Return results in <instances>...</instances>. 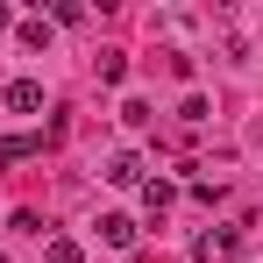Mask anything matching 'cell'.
Listing matches in <instances>:
<instances>
[{
	"mask_svg": "<svg viewBox=\"0 0 263 263\" xmlns=\"http://www.w3.org/2000/svg\"><path fill=\"white\" fill-rule=\"evenodd\" d=\"M192 256H199V263H228V256H235V228H214V235H199V242H192Z\"/></svg>",
	"mask_w": 263,
	"mask_h": 263,
	"instance_id": "6da1fadb",
	"label": "cell"
},
{
	"mask_svg": "<svg viewBox=\"0 0 263 263\" xmlns=\"http://www.w3.org/2000/svg\"><path fill=\"white\" fill-rule=\"evenodd\" d=\"M107 185H121V192H128V185H142V157H135V149H121V157H107Z\"/></svg>",
	"mask_w": 263,
	"mask_h": 263,
	"instance_id": "7a4b0ae2",
	"label": "cell"
},
{
	"mask_svg": "<svg viewBox=\"0 0 263 263\" xmlns=\"http://www.w3.org/2000/svg\"><path fill=\"white\" fill-rule=\"evenodd\" d=\"M100 242H107V249H135V220L128 214H107L100 220Z\"/></svg>",
	"mask_w": 263,
	"mask_h": 263,
	"instance_id": "3957f363",
	"label": "cell"
},
{
	"mask_svg": "<svg viewBox=\"0 0 263 263\" xmlns=\"http://www.w3.org/2000/svg\"><path fill=\"white\" fill-rule=\"evenodd\" d=\"M36 149H43V135H0V171L22 164V157H36Z\"/></svg>",
	"mask_w": 263,
	"mask_h": 263,
	"instance_id": "277c9868",
	"label": "cell"
},
{
	"mask_svg": "<svg viewBox=\"0 0 263 263\" xmlns=\"http://www.w3.org/2000/svg\"><path fill=\"white\" fill-rule=\"evenodd\" d=\"M7 107H14V114H36V107H43V86H36V79H14V86H7Z\"/></svg>",
	"mask_w": 263,
	"mask_h": 263,
	"instance_id": "5b68a950",
	"label": "cell"
},
{
	"mask_svg": "<svg viewBox=\"0 0 263 263\" xmlns=\"http://www.w3.org/2000/svg\"><path fill=\"white\" fill-rule=\"evenodd\" d=\"M171 199H178V185H171V178H142V206H149V214H164Z\"/></svg>",
	"mask_w": 263,
	"mask_h": 263,
	"instance_id": "8992f818",
	"label": "cell"
},
{
	"mask_svg": "<svg viewBox=\"0 0 263 263\" xmlns=\"http://www.w3.org/2000/svg\"><path fill=\"white\" fill-rule=\"evenodd\" d=\"M43 263H86V249H79L71 235H50V242H43Z\"/></svg>",
	"mask_w": 263,
	"mask_h": 263,
	"instance_id": "52a82bcc",
	"label": "cell"
},
{
	"mask_svg": "<svg viewBox=\"0 0 263 263\" xmlns=\"http://www.w3.org/2000/svg\"><path fill=\"white\" fill-rule=\"evenodd\" d=\"M50 36H57V22H43V14L22 22V43H29V50H50Z\"/></svg>",
	"mask_w": 263,
	"mask_h": 263,
	"instance_id": "ba28073f",
	"label": "cell"
},
{
	"mask_svg": "<svg viewBox=\"0 0 263 263\" xmlns=\"http://www.w3.org/2000/svg\"><path fill=\"white\" fill-rule=\"evenodd\" d=\"M100 79L121 86V79H128V57H121V50H100Z\"/></svg>",
	"mask_w": 263,
	"mask_h": 263,
	"instance_id": "9c48e42d",
	"label": "cell"
},
{
	"mask_svg": "<svg viewBox=\"0 0 263 263\" xmlns=\"http://www.w3.org/2000/svg\"><path fill=\"white\" fill-rule=\"evenodd\" d=\"M121 121H128V128H149L157 114H149V100H121Z\"/></svg>",
	"mask_w": 263,
	"mask_h": 263,
	"instance_id": "30bf717a",
	"label": "cell"
},
{
	"mask_svg": "<svg viewBox=\"0 0 263 263\" xmlns=\"http://www.w3.org/2000/svg\"><path fill=\"white\" fill-rule=\"evenodd\" d=\"M7 29H14V14H7V7H0V36H7Z\"/></svg>",
	"mask_w": 263,
	"mask_h": 263,
	"instance_id": "8fae6325",
	"label": "cell"
}]
</instances>
